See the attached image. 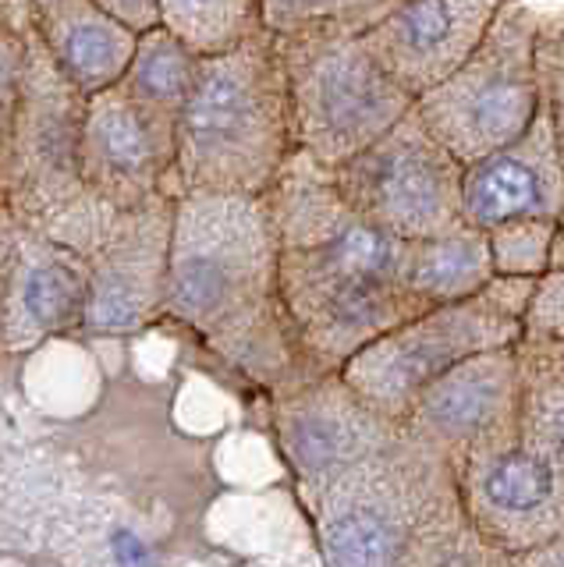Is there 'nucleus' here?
<instances>
[{"label":"nucleus","mask_w":564,"mask_h":567,"mask_svg":"<svg viewBox=\"0 0 564 567\" xmlns=\"http://www.w3.org/2000/svg\"><path fill=\"white\" fill-rule=\"evenodd\" d=\"M178 430L150 394L0 454V549L32 567H171L185 532Z\"/></svg>","instance_id":"nucleus-1"},{"label":"nucleus","mask_w":564,"mask_h":567,"mask_svg":"<svg viewBox=\"0 0 564 567\" xmlns=\"http://www.w3.org/2000/svg\"><path fill=\"white\" fill-rule=\"evenodd\" d=\"M161 319L270 401L320 377L280 298L267 195H178Z\"/></svg>","instance_id":"nucleus-2"},{"label":"nucleus","mask_w":564,"mask_h":567,"mask_svg":"<svg viewBox=\"0 0 564 567\" xmlns=\"http://www.w3.org/2000/svg\"><path fill=\"white\" fill-rule=\"evenodd\" d=\"M267 203L280 248V298L320 377L341 372L377 337L427 312L401 284L404 241L351 209L330 171L295 150Z\"/></svg>","instance_id":"nucleus-3"},{"label":"nucleus","mask_w":564,"mask_h":567,"mask_svg":"<svg viewBox=\"0 0 564 567\" xmlns=\"http://www.w3.org/2000/svg\"><path fill=\"white\" fill-rule=\"evenodd\" d=\"M306 514L327 567H462L483 549L448 457L404 430Z\"/></svg>","instance_id":"nucleus-4"},{"label":"nucleus","mask_w":564,"mask_h":567,"mask_svg":"<svg viewBox=\"0 0 564 567\" xmlns=\"http://www.w3.org/2000/svg\"><path fill=\"white\" fill-rule=\"evenodd\" d=\"M295 156L288 75L277 35L199 58L196 82L174 124L178 195H267Z\"/></svg>","instance_id":"nucleus-5"},{"label":"nucleus","mask_w":564,"mask_h":567,"mask_svg":"<svg viewBox=\"0 0 564 567\" xmlns=\"http://www.w3.org/2000/svg\"><path fill=\"white\" fill-rule=\"evenodd\" d=\"M554 18L536 0H504L472 58L427 96L419 117L458 164L498 153L522 138L543 106V40Z\"/></svg>","instance_id":"nucleus-6"},{"label":"nucleus","mask_w":564,"mask_h":567,"mask_svg":"<svg viewBox=\"0 0 564 567\" xmlns=\"http://www.w3.org/2000/svg\"><path fill=\"white\" fill-rule=\"evenodd\" d=\"M288 75L295 150L316 167L338 171L380 142L416 100L387 75L359 35H277Z\"/></svg>","instance_id":"nucleus-7"},{"label":"nucleus","mask_w":564,"mask_h":567,"mask_svg":"<svg viewBox=\"0 0 564 567\" xmlns=\"http://www.w3.org/2000/svg\"><path fill=\"white\" fill-rule=\"evenodd\" d=\"M522 323L504 316L480 291L475 298L437 306L387 330L351 359L341 377L356 394L391 422H404L416 398L444 372L483 351L515 348Z\"/></svg>","instance_id":"nucleus-8"},{"label":"nucleus","mask_w":564,"mask_h":567,"mask_svg":"<svg viewBox=\"0 0 564 567\" xmlns=\"http://www.w3.org/2000/svg\"><path fill=\"white\" fill-rule=\"evenodd\" d=\"M462 171L412 106L380 142L330 177L369 224L398 241H419L462 224Z\"/></svg>","instance_id":"nucleus-9"},{"label":"nucleus","mask_w":564,"mask_h":567,"mask_svg":"<svg viewBox=\"0 0 564 567\" xmlns=\"http://www.w3.org/2000/svg\"><path fill=\"white\" fill-rule=\"evenodd\" d=\"M472 532L483 546L519 557L564 539V457L511 436L454 468Z\"/></svg>","instance_id":"nucleus-10"},{"label":"nucleus","mask_w":564,"mask_h":567,"mask_svg":"<svg viewBox=\"0 0 564 567\" xmlns=\"http://www.w3.org/2000/svg\"><path fill=\"white\" fill-rule=\"evenodd\" d=\"M270 422L306 511L334 478L401 433V422H391L377 408H369L345 383L341 372H327L274 398Z\"/></svg>","instance_id":"nucleus-11"},{"label":"nucleus","mask_w":564,"mask_h":567,"mask_svg":"<svg viewBox=\"0 0 564 567\" xmlns=\"http://www.w3.org/2000/svg\"><path fill=\"white\" fill-rule=\"evenodd\" d=\"M522 362L519 344L483 351L430 383L404 415L401 430L430 443L458 468L472 454L519 436Z\"/></svg>","instance_id":"nucleus-12"},{"label":"nucleus","mask_w":564,"mask_h":567,"mask_svg":"<svg viewBox=\"0 0 564 567\" xmlns=\"http://www.w3.org/2000/svg\"><path fill=\"white\" fill-rule=\"evenodd\" d=\"M174 199L150 203L143 209L117 213L90 248V306H85V333L129 337L161 319L167 291Z\"/></svg>","instance_id":"nucleus-13"},{"label":"nucleus","mask_w":564,"mask_h":567,"mask_svg":"<svg viewBox=\"0 0 564 567\" xmlns=\"http://www.w3.org/2000/svg\"><path fill=\"white\" fill-rule=\"evenodd\" d=\"M90 306V259L50 235L0 248V354H22L58 333L82 330Z\"/></svg>","instance_id":"nucleus-14"},{"label":"nucleus","mask_w":564,"mask_h":567,"mask_svg":"<svg viewBox=\"0 0 564 567\" xmlns=\"http://www.w3.org/2000/svg\"><path fill=\"white\" fill-rule=\"evenodd\" d=\"M82 185L100 206L132 213L156 203L174 174V124L143 111L129 93H96L82 117Z\"/></svg>","instance_id":"nucleus-15"},{"label":"nucleus","mask_w":564,"mask_h":567,"mask_svg":"<svg viewBox=\"0 0 564 567\" xmlns=\"http://www.w3.org/2000/svg\"><path fill=\"white\" fill-rule=\"evenodd\" d=\"M501 4L504 0H404L359 40L387 75L419 100L472 58Z\"/></svg>","instance_id":"nucleus-16"},{"label":"nucleus","mask_w":564,"mask_h":567,"mask_svg":"<svg viewBox=\"0 0 564 567\" xmlns=\"http://www.w3.org/2000/svg\"><path fill=\"white\" fill-rule=\"evenodd\" d=\"M519 220H564V164L546 106L522 138L462 171V224L490 235Z\"/></svg>","instance_id":"nucleus-17"},{"label":"nucleus","mask_w":564,"mask_h":567,"mask_svg":"<svg viewBox=\"0 0 564 567\" xmlns=\"http://www.w3.org/2000/svg\"><path fill=\"white\" fill-rule=\"evenodd\" d=\"M498 277L490 259V241L483 230L458 224L444 235L404 241L401 284L422 309L454 306L475 298Z\"/></svg>","instance_id":"nucleus-18"},{"label":"nucleus","mask_w":564,"mask_h":567,"mask_svg":"<svg viewBox=\"0 0 564 567\" xmlns=\"http://www.w3.org/2000/svg\"><path fill=\"white\" fill-rule=\"evenodd\" d=\"M50 43L68 79L90 93H107L135 58L132 32L90 0H64L50 11Z\"/></svg>","instance_id":"nucleus-19"},{"label":"nucleus","mask_w":564,"mask_h":567,"mask_svg":"<svg viewBox=\"0 0 564 567\" xmlns=\"http://www.w3.org/2000/svg\"><path fill=\"white\" fill-rule=\"evenodd\" d=\"M164 25L196 58H217L267 29L263 0H161Z\"/></svg>","instance_id":"nucleus-20"},{"label":"nucleus","mask_w":564,"mask_h":567,"mask_svg":"<svg viewBox=\"0 0 564 567\" xmlns=\"http://www.w3.org/2000/svg\"><path fill=\"white\" fill-rule=\"evenodd\" d=\"M199 58L185 43H178L167 29L150 32L146 43L132 58L129 96L167 124H178L182 106L196 82Z\"/></svg>","instance_id":"nucleus-21"},{"label":"nucleus","mask_w":564,"mask_h":567,"mask_svg":"<svg viewBox=\"0 0 564 567\" xmlns=\"http://www.w3.org/2000/svg\"><path fill=\"white\" fill-rule=\"evenodd\" d=\"M522 404L519 433L564 457V354L557 348L519 344Z\"/></svg>","instance_id":"nucleus-22"},{"label":"nucleus","mask_w":564,"mask_h":567,"mask_svg":"<svg viewBox=\"0 0 564 567\" xmlns=\"http://www.w3.org/2000/svg\"><path fill=\"white\" fill-rule=\"evenodd\" d=\"M404 0H263V22L274 35L291 32H338L366 35Z\"/></svg>","instance_id":"nucleus-23"},{"label":"nucleus","mask_w":564,"mask_h":567,"mask_svg":"<svg viewBox=\"0 0 564 567\" xmlns=\"http://www.w3.org/2000/svg\"><path fill=\"white\" fill-rule=\"evenodd\" d=\"M557 230H561V224H554V220H519V224L493 227L486 235L493 274L529 277V280L543 277L551 270V245H554Z\"/></svg>","instance_id":"nucleus-24"},{"label":"nucleus","mask_w":564,"mask_h":567,"mask_svg":"<svg viewBox=\"0 0 564 567\" xmlns=\"http://www.w3.org/2000/svg\"><path fill=\"white\" fill-rule=\"evenodd\" d=\"M519 344H529V348H561L564 344V270H546L536 280L529 309L522 316Z\"/></svg>","instance_id":"nucleus-25"},{"label":"nucleus","mask_w":564,"mask_h":567,"mask_svg":"<svg viewBox=\"0 0 564 567\" xmlns=\"http://www.w3.org/2000/svg\"><path fill=\"white\" fill-rule=\"evenodd\" d=\"M540 71H543V106H546V114H551L557 153L564 164V18L546 29ZM561 230H564V220H561Z\"/></svg>","instance_id":"nucleus-26"},{"label":"nucleus","mask_w":564,"mask_h":567,"mask_svg":"<svg viewBox=\"0 0 564 567\" xmlns=\"http://www.w3.org/2000/svg\"><path fill=\"white\" fill-rule=\"evenodd\" d=\"M540 280V277H536ZM536 280H529V277H493L483 295L498 306L504 316H511L515 323H522V316L529 309V298H533V288H536Z\"/></svg>","instance_id":"nucleus-27"},{"label":"nucleus","mask_w":564,"mask_h":567,"mask_svg":"<svg viewBox=\"0 0 564 567\" xmlns=\"http://www.w3.org/2000/svg\"><path fill=\"white\" fill-rule=\"evenodd\" d=\"M498 567H564V539H554L519 557H498Z\"/></svg>","instance_id":"nucleus-28"},{"label":"nucleus","mask_w":564,"mask_h":567,"mask_svg":"<svg viewBox=\"0 0 564 567\" xmlns=\"http://www.w3.org/2000/svg\"><path fill=\"white\" fill-rule=\"evenodd\" d=\"M498 557H501V554H498V549H490V546H483V549H480V554H475L472 560H465L462 567H498Z\"/></svg>","instance_id":"nucleus-29"},{"label":"nucleus","mask_w":564,"mask_h":567,"mask_svg":"<svg viewBox=\"0 0 564 567\" xmlns=\"http://www.w3.org/2000/svg\"><path fill=\"white\" fill-rule=\"evenodd\" d=\"M557 351H561V354H564V344H561V348H557Z\"/></svg>","instance_id":"nucleus-30"}]
</instances>
